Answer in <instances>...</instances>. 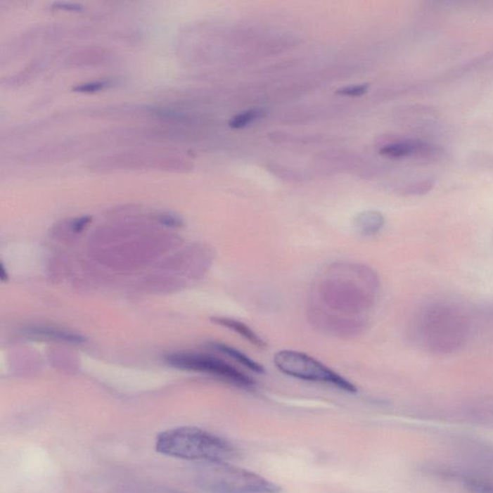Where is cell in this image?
<instances>
[{
  "instance_id": "cell-1",
  "label": "cell",
  "mask_w": 493,
  "mask_h": 493,
  "mask_svg": "<svg viewBox=\"0 0 493 493\" xmlns=\"http://www.w3.org/2000/svg\"><path fill=\"white\" fill-rule=\"evenodd\" d=\"M471 322L466 312L456 305L433 302L414 315L411 325L412 341L429 354H450L468 343Z\"/></svg>"
},
{
  "instance_id": "cell-2",
  "label": "cell",
  "mask_w": 493,
  "mask_h": 493,
  "mask_svg": "<svg viewBox=\"0 0 493 493\" xmlns=\"http://www.w3.org/2000/svg\"><path fill=\"white\" fill-rule=\"evenodd\" d=\"M156 450L163 455L202 463H228L236 458L231 443L195 427H181L161 433Z\"/></svg>"
},
{
  "instance_id": "cell-3",
  "label": "cell",
  "mask_w": 493,
  "mask_h": 493,
  "mask_svg": "<svg viewBox=\"0 0 493 493\" xmlns=\"http://www.w3.org/2000/svg\"><path fill=\"white\" fill-rule=\"evenodd\" d=\"M200 484L213 493H280L276 482L247 469L228 463H205Z\"/></svg>"
},
{
  "instance_id": "cell-4",
  "label": "cell",
  "mask_w": 493,
  "mask_h": 493,
  "mask_svg": "<svg viewBox=\"0 0 493 493\" xmlns=\"http://www.w3.org/2000/svg\"><path fill=\"white\" fill-rule=\"evenodd\" d=\"M274 364L283 374L296 379L331 385L347 392H357V388L353 383L314 357L301 352L292 350L278 352L274 357Z\"/></svg>"
},
{
  "instance_id": "cell-5",
  "label": "cell",
  "mask_w": 493,
  "mask_h": 493,
  "mask_svg": "<svg viewBox=\"0 0 493 493\" xmlns=\"http://www.w3.org/2000/svg\"><path fill=\"white\" fill-rule=\"evenodd\" d=\"M166 361L176 369L205 373L240 388H252L254 380L223 359L210 354L177 353L169 354Z\"/></svg>"
},
{
  "instance_id": "cell-6",
  "label": "cell",
  "mask_w": 493,
  "mask_h": 493,
  "mask_svg": "<svg viewBox=\"0 0 493 493\" xmlns=\"http://www.w3.org/2000/svg\"><path fill=\"white\" fill-rule=\"evenodd\" d=\"M211 320L216 324L223 326V327L238 333L241 338L246 339L248 342L252 344L257 348L264 349L267 346L265 341L260 335H257L249 326L240 322V321L226 317H213L211 318Z\"/></svg>"
},
{
  "instance_id": "cell-7",
  "label": "cell",
  "mask_w": 493,
  "mask_h": 493,
  "mask_svg": "<svg viewBox=\"0 0 493 493\" xmlns=\"http://www.w3.org/2000/svg\"><path fill=\"white\" fill-rule=\"evenodd\" d=\"M429 150L430 146H427L424 143L406 141V142L393 143V144L385 146L380 153V155L387 156V158H403L417 155V153H423Z\"/></svg>"
},
{
  "instance_id": "cell-8",
  "label": "cell",
  "mask_w": 493,
  "mask_h": 493,
  "mask_svg": "<svg viewBox=\"0 0 493 493\" xmlns=\"http://www.w3.org/2000/svg\"><path fill=\"white\" fill-rule=\"evenodd\" d=\"M211 348L216 350L219 353L225 354V356L231 357L234 361L238 362L245 369L250 370V371L257 373V374H263L265 372L264 367L254 359H250L247 354L242 353L236 348L226 345L224 343L213 342L211 343Z\"/></svg>"
},
{
  "instance_id": "cell-9",
  "label": "cell",
  "mask_w": 493,
  "mask_h": 493,
  "mask_svg": "<svg viewBox=\"0 0 493 493\" xmlns=\"http://www.w3.org/2000/svg\"><path fill=\"white\" fill-rule=\"evenodd\" d=\"M25 333L30 335L57 339V340L70 343H82L85 341L83 336L77 335V333H69V331L58 330L56 328L41 327V326L28 328Z\"/></svg>"
},
{
  "instance_id": "cell-10",
  "label": "cell",
  "mask_w": 493,
  "mask_h": 493,
  "mask_svg": "<svg viewBox=\"0 0 493 493\" xmlns=\"http://www.w3.org/2000/svg\"><path fill=\"white\" fill-rule=\"evenodd\" d=\"M263 115H264V111L262 109H252V110L243 112V113L236 115L229 121V127L231 129H242V127H247L250 122H255V120L260 119Z\"/></svg>"
},
{
  "instance_id": "cell-11",
  "label": "cell",
  "mask_w": 493,
  "mask_h": 493,
  "mask_svg": "<svg viewBox=\"0 0 493 493\" xmlns=\"http://www.w3.org/2000/svg\"><path fill=\"white\" fill-rule=\"evenodd\" d=\"M369 84L347 86L338 90V94L346 96H359L364 95L369 90Z\"/></svg>"
},
{
  "instance_id": "cell-12",
  "label": "cell",
  "mask_w": 493,
  "mask_h": 493,
  "mask_svg": "<svg viewBox=\"0 0 493 493\" xmlns=\"http://www.w3.org/2000/svg\"><path fill=\"white\" fill-rule=\"evenodd\" d=\"M107 85H108L107 82H90L78 86V87L75 88V90L82 91V92H96V91L103 90Z\"/></svg>"
},
{
  "instance_id": "cell-13",
  "label": "cell",
  "mask_w": 493,
  "mask_h": 493,
  "mask_svg": "<svg viewBox=\"0 0 493 493\" xmlns=\"http://www.w3.org/2000/svg\"><path fill=\"white\" fill-rule=\"evenodd\" d=\"M90 217H82L77 219V220L75 222L74 225H72V229H74L75 232L82 231L83 229H84L85 226L90 223Z\"/></svg>"
}]
</instances>
